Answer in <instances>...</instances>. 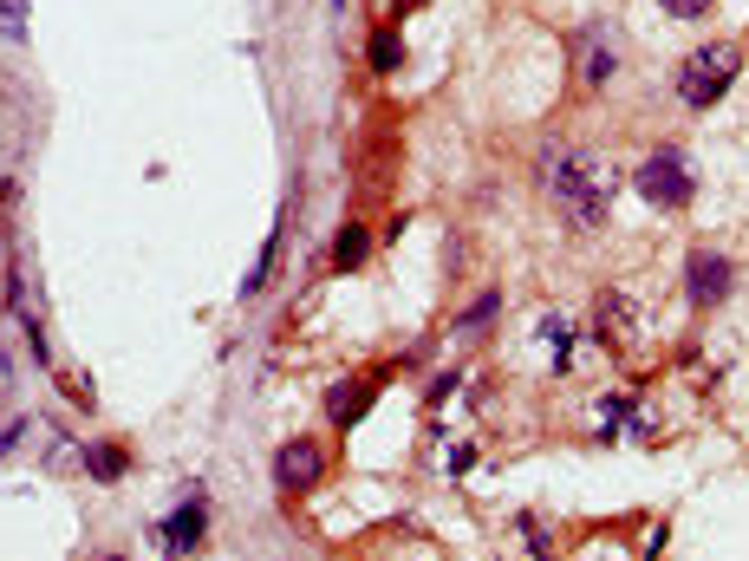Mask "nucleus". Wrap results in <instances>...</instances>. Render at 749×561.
Here are the masks:
<instances>
[{
  "label": "nucleus",
  "instance_id": "nucleus-1",
  "mask_svg": "<svg viewBox=\"0 0 749 561\" xmlns=\"http://www.w3.org/2000/svg\"><path fill=\"white\" fill-rule=\"evenodd\" d=\"M547 190H554V203L567 210V222H580V229H593V222H607V183H600V170L587 163V157H574V150H547Z\"/></svg>",
  "mask_w": 749,
  "mask_h": 561
},
{
  "label": "nucleus",
  "instance_id": "nucleus-2",
  "mask_svg": "<svg viewBox=\"0 0 749 561\" xmlns=\"http://www.w3.org/2000/svg\"><path fill=\"white\" fill-rule=\"evenodd\" d=\"M737 72H743V46L737 40H710V46H697L678 66V98L691 112H704V105H717L737 85Z\"/></svg>",
  "mask_w": 749,
  "mask_h": 561
},
{
  "label": "nucleus",
  "instance_id": "nucleus-3",
  "mask_svg": "<svg viewBox=\"0 0 749 561\" xmlns=\"http://www.w3.org/2000/svg\"><path fill=\"white\" fill-rule=\"evenodd\" d=\"M639 197L659 203V210H684L697 197V170L678 144H652V157L639 163Z\"/></svg>",
  "mask_w": 749,
  "mask_h": 561
},
{
  "label": "nucleus",
  "instance_id": "nucleus-4",
  "mask_svg": "<svg viewBox=\"0 0 749 561\" xmlns=\"http://www.w3.org/2000/svg\"><path fill=\"white\" fill-rule=\"evenodd\" d=\"M730 287H737L730 255H717V248H691V262H684V294H691V307H724Z\"/></svg>",
  "mask_w": 749,
  "mask_h": 561
},
{
  "label": "nucleus",
  "instance_id": "nucleus-5",
  "mask_svg": "<svg viewBox=\"0 0 749 561\" xmlns=\"http://www.w3.org/2000/svg\"><path fill=\"white\" fill-rule=\"evenodd\" d=\"M320 477H327V451L313 437H293V444L274 451V490L280 496H307Z\"/></svg>",
  "mask_w": 749,
  "mask_h": 561
},
{
  "label": "nucleus",
  "instance_id": "nucleus-6",
  "mask_svg": "<svg viewBox=\"0 0 749 561\" xmlns=\"http://www.w3.org/2000/svg\"><path fill=\"white\" fill-rule=\"evenodd\" d=\"M157 536H163V549H170V555H190V549H203V536H208V502H203V496H190V502H183V509H176V516L157 529Z\"/></svg>",
  "mask_w": 749,
  "mask_h": 561
},
{
  "label": "nucleus",
  "instance_id": "nucleus-7",
  "mask_svg": "<svg viewBox=\"0 0 749 561\" xmlns=\"http://www.w3.org/2000/svg\"><path fill=\"white\" fill-rule=\"evenodd\" d=\"M372 392H378V379H345V385H333V392H327V412H333V424H340V431H352V424L365 419Z\"/></svg>",
  "mask_w": 749,
  "mask_h": 561
},
{
  "label": "nucleus",
  "instance_id": "nucleus-8",
  "mask_svg": "<svg viewBox=\"0 0 749 561\" xmlns=\"http://www.w3.org/2000/svg\"><path fill=\"white\" fill-rule=\"evenodd\" d=\"M600 334H607L613 347H625V340H632V307H625V294H619V287H607V294H600Z\"/></svg>",
  "mask_w": 749,
  "mask_h": 561
},
{
  "label": "nucleus",
  "instance_id": "nucleus-9",
  "mask_svg": "<svg viewBox=\"0 0 749 561\" xmlns=\"http://www.w3.org/2000/svg\"><path fill=\"white\" fill-rule=\"evenodd\" d=\"M365 60H372V72H398V66H405V40H398V27H378V33L365 40Z\"/></svg>",
  "mask_w": 749,
  "mask_h": 561
},
{
  "label": "nucleus",
  "instance_id": "nucleus-10",
  "mask_svg": "<svg viewBox=\"0 0 749 561\" xmlns=\"http://www.w3.org/2000/svg\"><path fill=\"white\" fill-rule=\"evenodd\" d=\"M365 255H372V229L365 222H345L340 242H333V268H359Z\"/></svg>",
  "mask_w": 749,
  "mask_h": 561
},
{
  "label": "nucleus",
  "instance_id": "nucleus-11",
  "mask_svg": "<svg viewBox=\"0 0 749 561\" xmlns=\"http://www.w3.org/2000/svg\"><path fill=\"white\" fill-rule=\"evenodd\" d=\"M85 470H92L98 484H118V477L131 470V457H125L118 444H92V451H85Z\"/></svg>",
  "mask_w": 749,
  "mask_h": 561
},
{
  "label": "nucleus",
  "instance_id": "nucleus-12",
  "mask_svg": "<svg viewBox=\"0 0 749 561\" xmlns=\"http://www.w3.org/2000/svg\"><path fill=\"white\" fill-rule=\"evenodd\" d=\"M613 78V46L607 33H587V85H607Z\"/></svg>",
  "mask_w": 749,
  "mask_h": 561
},
{
  "label": "nucleus",
  "instance_id": "nucleus-13",
  "mask_svg": "<svg viewBox=\"0 0 749 561\" xmlns=\"http://www.w3.org/2000/svg\"><path fill=\"white\" fill-rule=\"evenodd\" d=\"M495 307H502V300H495V294H482V300L463 314V320H457V327H463V334H477V327H489V320H495Z\"/></svg>",
  "mask_w": 749,
  "mask_h": 561
},
{
  "label": "nucleus",
  "instance_id": "nucleus-14",
  "mask_svg": "<svg viewBox=\"0 0 749 561\" xmlns=\"http://www.w3.org/2000/svg\"><path fill=\"white\" fill-rule=\"evenodd\" d=\"M20 33H26V7H20V0H13V7L0 0V40H20Z\"/></svg>",
  "mask_w": 749,
  "mask_h": 561
},
{
  "label": "nucleus",
  "instance_id": "nucleus-15",
  "mask_svg": "<svg viewBox=\"0 0 749 561\" xmlns=\"http://www.w3.org/2000/svg\"><path fill=\"white\" fill-rule=\"evenodd\" d=\"M659 7H665L672 20H697V13H710L717 0H659Z\"/></svg>",
  "mask_w": 749,
  "mask_h": 561
},
{
  "label": "nucleus",
  "instance_id": "nucleus-16",
  "mask_svg": "<svg viewBox=\"0 0 749 561\" xmlns=\"http://www.w3.org/2000/svg\"><path fill=\"white\" fill-rule=\"evenodd\" d=\"M392 7H398V13H410V7H424V0H392Z\"/></svg>",
  "mask_w": 749,
  "mask_h": 561
},
{
  "label": "nucleus",
  "instance_id": "nucleus-17",
  "mask_svg": "<svg viewBox=\"0 0 749 561\" xmlns=\"http://www.w3.org/2000/svg\"><path fill=\"white\" fill-rule=\"evenodd\" d=\"M333 7H345V0H333Z\"/></svg>",
  "mask_w": 749,
  "mask_h": 561
}]
</instances>
